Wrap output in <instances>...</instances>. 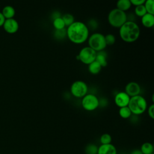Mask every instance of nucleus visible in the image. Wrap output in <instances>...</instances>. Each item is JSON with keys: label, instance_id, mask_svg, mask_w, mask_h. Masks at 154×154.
Wrapping results in <instances>:
<instances>
[{"label": "nucleus", "instance_id": "9", "mask_svg": "<svg viewBox=\"0 0 154 154\" xmlns=\"http://www.w3.org/2000/svg\"><path fill=\"white\" fill-rule=\"evenodd\" d=\"M2 26L4 31L10 34L16 33L19 27L18 22L14 18L5 19Z\"/></svg>", "mask_w": 154, "mask_h": 154}, {"label": "nucleus", "instance_id": "24", "mask_svg": "<svg viewBox=\"0 0 154 154\" xmlns=\"http://www.w3.org/2000/svg\"><path fill=\"white\" fill-rule=\"evenodd\" d=\"M98 147L94 144H87L85 148L86 154H97Z\"/></svg>", "mask_w": 154, "mask_h": 154}, {"label": "nucleus", "instance_id": "27", "mask_svg": "<svg viewBox=\"0 0 154 154\" xmlns=\"http://www.w3.org/2000/svg\"><path fill=\"white\" fill-rule=\"evenodd\" d=\"M54 35L58 39L63 38L66 35V30L65 29V28L61 30H55Z\"/></svg>", "mask_w": 154, "mask_h": 154}, {"label": "nucleus", "instance_id": "26", "mask_svg": "<svg viewBox=\"0 0 154 154\" xmlns=\"http://www.w3.org/2000/svg\"><path fill=\"white\" fill-rule=\"evenodd\" d=\"M106 45H112L116 42V37L112 34H108L105 35Z\"/></svg>", "mask_w": 154, "mask_h": 154}, {"label": "nucleus", "instance_id": "1", "mask_svg": "<svg viewBox=\"0 0 154 154\" xmlns=\"http://www.w3.org/2000/svg\"><path fill=\"white\" fill-rule=\"evenodd\" d=\"M66 35L73 43L82 44L85 42L89 37L88 27L82 22L75 21L67 26Z\"/></svg>", "mask_w": 154, "mask_h": 154}, {"label": "nucleus", "instance_id": "29", "mask_svg": "<svg viewBox=\"0 0 154 154\" xmlns=\"http://www.w3.org/2000/svg\"><path fill=\"white\" fill-rule=\"evenodd\" d=\"M131 4L135 6L140 5H143L144 4V2L146 0H129Z\"/></svg>", "mask_w": 154, "mask_h": 154}, {"label": "nucleus", "instance_id": "8", "mask_svg": "<svg viewBox=\"0 0 154 154\" xmlns=\"http://www.w3.org/2000/svg\"><path fill=\"white\" fill-rule=\"evenodd\" d=\"M70 91L74 97L76 98H82L87 94L88 86L85 82L78 80L72 84Z\"/></svg>", "mask_w": 154, "mask_h": 154}, {"label": "nucleus", "instance_id": "18", "mask_svg": "<svg viewBox=\"0 0 154 154\" xmlns=\"http://www.w3.org/2000/svg\"><path fill=\"white\" fill-rule=\"evenodd\" d=\"M143 154H152L153 153L154 148L153 145L149 142H146L142 144L140 149Z\"/></svg>", "mask_w": 154, "mask_h": 154}, {"label": "nucleus", "instance_id": "23", "mask_svg": "<svg viewBox=\"0 0 154 154\" xmlns=\"http://www.w3.org/2000/svg\"><path fill=\"white\" fill-rule=\"evenodd\" d=\"M134 12L136 16L140 17H141L143 16H144L145 14L147 13L146 10L143 4L135 6L134 9Z\"/></svg>", "mask_w": 154, "mask_h": 154}, {"label": "nucleus", "instance_id": "3", "mask_svg": "<svg viewBox=\"0 0 154 154\" xmlns=\"http://www.w3.org/2000/svg\"><path fill=\"white\" fill-rule=\"evenodd\" d=\"M128 106L132 114L139 116L146 111L147 108V103L146 99L139 94L130 97Z\"/></svg>", "mask_w": 154, "mask_h": 154}, {"label": "nucleus", "instance_id": "31", "mask_svg": "<svg viewBox=\"0 0 154 154\" xmlns=\"http://www.w3.org/2000/svg\"><path fill=\"white\" fill-rule=\"evenodd\" d=\"M130 154H143L140 149H134L133 150Z\"/></svg>", "mask_w": 154, "mask_h": 154}, {"label": "nucleus", "instance_id": "2", "mask_svg": "<svg viewBox=\"0 0 154 154\" xmlns=\"http://www.w3.org/2000/svg\"><path fill=\"white\" fill-rule=\"evenodd\" d=\"M119 35L123 41L126 43H132L140 37V29L135 22L127 20L119 28Z\"/></svg>", "mask_w": 154, "mask_h": 154}, {"label": "nucleus", "instance_id": "11", "mask_svg": "<svg viewBox=\"0 0 154 154\" xmlns=\"http://www.w3.org/2000/svg\"><path fill=\"white\" fill-rule=\"evenodd\" d=\"M125 92L130 97L139 95L141 92V87L136 82H129L125 86Z\"/></svg>", "mask_w": 154, "mask_h": 154}, {"label": "nucleus", "instance_id": "25", "mask_svg": "<svg viewBox=\"0 0 154 154\" xmlns=\"http://www.w3.org/2000/svg\"><path fill=\"white\" fill-rule=\"evenodd\" d=\"M112 137L110 134L105 133L102 134L100 137V142L101 144H107L111 143Z\"/></svg>", "mask_w": 154, "mask_h": 154}, {"label": "nucleus", "instance_id": "16", "mask_svg": "<svg viewBox=\"0 0 154 154\" xmlns=\"http://www.w3.org/2000/svg\"><path fill=\"white\" fill-rule=\"evenodd\" d=\"M95 60L99 63V64L102 66V67L106 66L107 65L106 54L103 51L97 52Z\"/></svg>", "mask_w": 154, "mask_h": 154}, {"label": "nucleus", "instance_id": "32", "mask_svg": "<svg viewBox=\"0 0 154 154\" xmlns=\"http://www.w3.org/2000/svg\"><path fill=\"white\" fill-rule=\"evenodd\" d=\"M152 154H154V153H152Z\"/></svg>", "mask_w": 154, "mask_h": 154}, {"label": "nucleus", "instance_id": "20", "mask_svg": "<svg viewBox=\"0 0 154 154\" xmlns=\"http://www.w3.org/2000/svg\"><path fill=\"white\" fill-rule=\"evenodd\" d=\"M119 114L120 117L123 119H129L132 115V112L128 106L120 108L119 110Z\"/></svg>", "mask_w": 154, "mask_h": 154}, {"label": "nucleus", "instance_id": "7", "mask_svg": "<svg viewBox=\"0 0 154 154\" xmlns=\"http://www.w3.org/2000/svg\"><path fill=\"white\" fill-rule=\"evenodd\" d=\"M81 105L85 111H93L99 107V100L93 94H87L82 97Z\"/></svg>", "mask_w": 154, "mask_h": 154}, {"label": "nucleus", "instance_id": "14", "mask_svg": "<svg viewBox=\"0 0 154 154\" xmlns=\"http://www.w3.org/2000/svg\"><path fill=\"white\" fill-rule=\"evenodd\" d=\"M1 13L4 16L5 19H8L13 18L15 15L16 11H15V9L13 6L6 5L2 8Z\"/></svg>", "mask_w": 154, "mask_h": 154}, {"label": "nucleus", "instance_id": "10", "mask_svg": "<svg viewBox=\"0 0 154 154\" xmlns=\"http://www.w3.org/2000/svg\"><path fill=\"white\" fill-rule=\"evenodd\" d=\"M130 97H131L125 91L119 92L114 97V103L119 108L127 106L128 105Z\"/></svg>", "mask_w": 154, "mask_h": 154}, {"label": "nucleus", "instance_id": "4", "mask_svg": "<svg viewBox=\"0 0 154 154\" xmlns=\"http://www.w3.org/2000/svg\"><path fill=\"white\" fill-rule=\"evenodd\" d=\"M128 20V16L125 11H121L117 8L109 11L108 15L109 24L114 27L119 28Z\"/></svg>", "mask_w": 154, "mask_h": 154}, {"label": "nucleus", "instance_id": "12", "mask_svg": "<svg viewBox=\"0 0 154 154\" xmlns=\"http://www.w3.org/2000/svg\"><path fill=\"white\" fill-rule=\"evenodd\" d=\"M97 154H117L116 147L112 144H101L97 149Z\"/></svg>", "mask_w": 154, "mask_h": 154}, {"label": "nucleus", "instance_id": "21", "mask_svg": "<svg viewBox=\"0 0 154 154\" xmlns=\"http://www.w3.org/2000/svg\"><path fill=\"white\" fill-rule=\"evenodd\" d=\"M143 5L147 13L154 14V0H146Z\"/></svg>", "mask_w": 154, "mask_h": 154}, {"label": "nucleus", "instance_id": "5", "mask_svg": "<svg viewBox=\"0 0 154 154\" xmlns=\"http://www.w3.org/2000/svg\"><path fill=\"white\" fill-rule=\"evenodd\" d=\"M88 46L96 52L103 51L106 47L105 35L99 32H94L88 38Z\"/></svg>", "mask_w": 154, "mask_h": 154}, {"label": "nucleus", "instance_id": "15", "mask_svg": "<svg viewBox=\"0 0 154 154\" xmlns=\"http://www.w3.org/2000/svg\"><path fill=\"white\" fill-rule=\"evenodd\" d=\"M131 5L132 4L129 0H118L116 3V8L125 12L130 9Z\"/></svg>", "mask_w": 154, "mask_h": 154}, {"label": "nucleus", "instance_id": "6", "mask_svg": "<svg viewBox=\"0 0 154 154\" xmlns=\"http://www.w3.org/2000/svg\"><path fill=\"white\" fill-rule=\"evenodd\" d=\"M96 54L97 52L94 50L89 46H86L80 50L78 55L76 57V58L78 60H79L83 64L88 65L93 61H95Z\"/></svg>", "mask_w": 154, "mask_h": 154}, {"label": "nucleus", "instance_id": "17", "mask_svg": "<svg viewBox=\"0 0 154 154\" xmlns=\"http://www.w3.org/2000/svg\"><path fill=\"white\" fill-rule=\"evenodd\" d=\"M102 69V66L96 60L91 63L88 65V70L91 74L97 75L98 74Z\"/></svg>", "mask_w": 154, "mask_h": 154}, {"label": "nucleus", "instance_id": "22", "mask_svg": "<svg viewBox=\"0 0 154 154\" xmlns=\"http://www.w3.org/2000/svg\"><path fill=\"white\" fill-rule=\"evenodd\" d=\"M66 26H69V25H70L72 23H73L75 22V19L74 17L72 14H69V13H66L64 14L63 17H61Z\"/></svg>", "mask_w": 154, "mask_h": 154}, {"label": "nucleus", "instance_id": "13", "mask_svg": "<svg viewBox=\"0 0 154 154\" xmlns=\"http://www.w3.org/2000/svg\"><path fill=\"white\" fill-rule=\"evenodd\" d=\"M142 25L147 28H150L154 25V14L147 13L141 17Z\"/></svg>", "mask_w": 154, "mask_h": 154}, {"label": "nucleus", "instance_id": "30", "mask_svg": "<svg viewBox=\"0 0 154 154\" xmlns=\"http://www.w3.org/2000/svg\"><path fill=\"white\" fill-rule=\"evenodd\" d=\"M5 20V19L1 12H0V27L2 26Z\"/></svg>", "mask_w": 154, "mask_h": 154}, {"label": "nucleus", "instance_id": "28", "mask_svg": "<svg viewBox=\"0 0 154 154\" xmlns=\"http://www.w3.org/2000/svg\"><path fill=\"white\" fill-rule=\"evenodd\" d=\"M147 112L149 117H150L152 120L154 119V104H151L147 109Z\"/></svg>", "mask_w": 154, "mask_h": 154}, {"label": "nucleus", "instance_id": "19", "mask_svg": "<svg viewBox=\"0 0 154 154\" xmlns=\"http://www.w3.org/2000/svg\"><path fill=\"white\" fill-rule=\"evenodd\" d=\"M52 24L55 30H61L64 29L66 27L65 23L61 16L54 19Z\"/></svg>", "mask_w": 154, "mask_h": 154}]
</instances>
